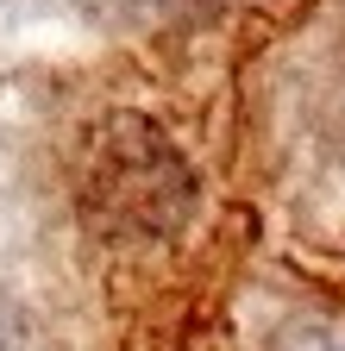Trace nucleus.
Here are the masks:
<instances>
[{
  "instance_id": "f257e3e1",
  "label": "nucleus",
  "mask_w": 345,
  "mask_h": 351,
  "mask_svg": "<svg viewBox=\"0 0 345 351\" xmlns=\"http://www.w3.org/2000/svg\"><path fill=\"white\" fill-rule=\"evenodd\" d=\"M195 189L182 157L145 119H107L82 151V207L113 232H169L189 213Z\"/></svg>"
}]
</instances>
